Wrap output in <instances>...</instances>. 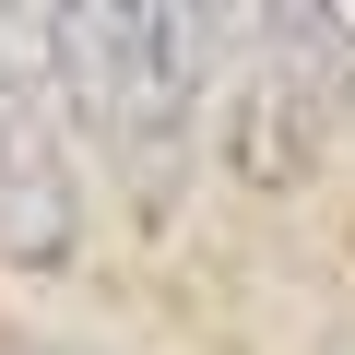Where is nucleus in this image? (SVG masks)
<instances>
[{
	"label": "nucleus",
	"mask_w": 355,
	"mask_h": 355,
	"mask_svg": "<svg viewBox=\"0 0 355 355\" xmlns=\"http://www.w3.org/2000/svg\"><path fill=\"white\" fill-rule=\"evenodd\" d=\"M48 60H60V95L130 154L178 142V119L202 95V24L166 0H83L48 24Z\"/></svg>",
	"instance_id": "obj_1"
},
{
	"label": "nucleus",
	"mask_w": 355,
	"mask_h": 355,
	"mask_svg": "<svg viewBox=\"0 0 355 355\" xmlns=\"http://www.w3.org/2000/svg\"><path fill=\"white\" fill-rule=\"evenodd\" d=\"M0 249L12 261H60L71 249V154L48 130V107L0 71Z\"/></svg>",
	"instance_id": "obj_2"
},
{
	"label": "nucleus",
	"mask_w": 355,
	"mask_h": 355,
	"mask_svg": "<svg viewBox=\"0 0 355 355\" xmlns=\"http://www.w3.org/2000/svg\"><path fill=\"white\" fill-rule=\"evenodd\" d=\"M308 48L331 60V83H355V0H320V12H308Z\"/></svg>",
	"instance_id": "obj_3"
}]
</instances>
